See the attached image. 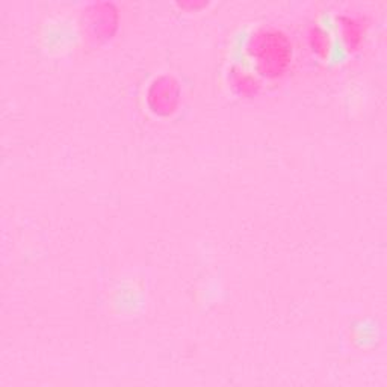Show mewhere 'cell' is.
Instances as JSON below:
<instances>
[{
  "label": "cell",
  "instance_id": "4",
  "mask_svg": "<svg viewBox=\"0 0 387 387\" xmlns=\"http://www.w3.org/2000/svg\"><path fill=\"white\" fill-rule=\"evenodd\" d=\"M233 86L241 96H256L260 83L252 73L239 70L233 71Z\"/></svg>",
  "mask_w": 387,
  "mask_h": 387
},
{
  "label": "cell",
  "instance_id": "1",
  "mask_svg": "<svg viewBox=\"0 0 387 387\" xmlns=\"http://www.w3.org/2000/svg\"><path fill=\"white\" fill-rule=\"evenodd\" d=\"M248 53L260 74L280 78L292 62V44L283 31L264 26L249 36Z\"/></svg>",
  "mask_w": 387,
  "mask_h": 387
},
{
  "label": "cell",
  "instance_id": "5",
  "mask_svg": "<svg viewBox=\"0 0 387 387\" xmlns=\"http://www.w3.org/2000/svg\"><path fill=\"white\" fill-rule=\"evenodd\" d=\"M309 43L316 53L326 55L330 50V35L322 28L315 26L309 31Z\"/></svg>",
  "mask_w": 387,
  "mask_h": 387
},
{
  "label": "cell",
  "instance_id": "3",
  "mask_svg": "<svg viewBox=\"0 0 387 387\" xmlns=\"http://www.w3.org/2000/svg\"><path fill=\"white\" fill-rule=\"evenodd\" d=\"M341 29H342V38L346 41L348 47H356L361 43L366 32V24L361 17H351L344 16L341 17Z\"/></svg>",
  "mask_w": 387,
  "mask_h": 387
},
{
  "label": "cell",
  "instance_id": "2",
  "mask_svg": "<svg viewBox=\"0 0 387 387\" xmlns=\"http://www.w3.org/2000/svg\"><path fill=\"white\" fill-rule=\"evenodd\" d=\"M179 85L172 78L162 76L153 82L148 91V103L158 114L168 115L179 102Z\"/></svg>",
  "mask_w": 387,
  "mask_h": 387
}]
</instances>
